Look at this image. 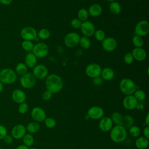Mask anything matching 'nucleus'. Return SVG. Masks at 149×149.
<instances>
[{
    "label": "nucleus",
    "instance_id": "1",
    "mask_svg": "<svg viewBox=\"0 0 149 149\" xmlns=\"http://www.w3.org/2000/svg\"><path fill=\"white\" fill-rule=\"evenodd\" d=\"M45 85L47 90L50 91L52 94H55L59 92L62 89L63 82L61 76L52 73L46 77Z\"/></svg>",
    "mask_w": 149,
    "mask_h": 149
},
{
    "label": "nucleus",
    "instance_id": "2",
    "mask_svg": "<svg viewBox=\"0 0 149 149\" xmlns=\"http://www.w3.org/2000/svg\"><path fill=\"white\" fill-rule=\"evenodd\" d=\"M126 129L122 125H116L111 129L110 138L112 141L116 143H122L126 140Z\"/></svg>",
    "mask_w": 149,
    "mask_h": 149
},
{
    "label": "nucleus",
    "instance_id": "3",
    "mask_svg": "<svg viewBox=\"0 0 149 149\" xmlns=\"http://www.w3.org/2000/svg\"><path fill=\"white\" fill-rule=\"evenodd\" d=\"M119 89L125 95H133L137 90V86L130 78H123L119 82Z\"/></svg>",
    "mask_w": 149,
    "mask_h": 149
},
{
    "label": "nucleus",
    "instance_id": "4",
    "mask_svg": "<svg viewBox=\"0 0 149 149\" xmlns=\"http://www.w3.org/2000/svg\"><path fill=\"white\" fill-rule=\"evenodd\" d=\"M17 79L16 72L10 68H5L0 71V81L2 84H10Z\"/></svg>",
    "mask_w": 149,
    "mask_h": 149
},
{
    "label": "nucleus",
    "instance_id": "5",
    "mask_svg": "<svg viewBox=\"0 0 149 149\" xmlns=\"http://www.w3.org/2000/svg\"><path fill=\"white\" fill-rule=\"evenodd\" d=\"M49 48L48 45L42 42H39L34 44L32 53L37 58H42L45 57L48 54Z\"/></svg>",
    "mask_w": 149,
    "mask_h": 149
},
{
    "label": "nucleus",
    "instance_id": "6",
    "mask_svg": "<svg viewBox=\"0 0 149 149\" xmlns=\"http://www.w3.org/2000/svg\"><path fill=\"white\" fill-rule=\"evenodd\" d=\"M36 83V78L31 73L27 72L21 76L20 79V84L24 88H31L33 87Z\"/></svg>",
    "mask_w": 149,
    "mask_h": 149
},
{
    "label": "nucleus",
    "instance_id": "7",
    "mask_svg": "<svg viewBox=\"0 0 149 149\" xmlns=\"http://www.w3.org/2000/svg\"><path fill=\"white\" fill-rule=\"evenodd\" d=\"M80 36L76 32L68 33L64 38V44L68 48H73L79 45Z\"/></svg>",
    "mask_w": 149,
    "mask_h": 149
},
{
    "label": "nucleus",
    "instance_id": "8",
    "mask_svg": "<svg viewBox=\"0 0 149 149\" xmlns=\"http://www.w3.org/2000/svg\"><path fill=\"white\" fill-rule=\"evenodd\" d=\"M20 36L24 40L32 41L37 38V31L31 26H26L21 30Z\"/></svg>",
    "mask_w": 149,
    "mask_h": 149
},
{
    "label": "nucleus",
    "instance_id": "9",
    "mask_svg": "<svg viewBox=\"0 0 149 149\" xmlns=\"http://www.w3.org/2000/svg\"><path fill=\"white\" fill-rule=\"evenodd\" d=\"M102 68L100 65L96 63H91L87 65L85 68L86 74L92 79L100 76Z\"/></svg>",
    "mask_w": 149,
    "mask_h": 149
},
{
    "label": "nucleus",
    "instance_id": "10",
    "mask_svg": "<svg viewBox=\"0 0 149 149\" xmlns=\"http://www.w3.org/2000/svg\"><path fill=\"white\" fill-rule=\"evenodd\" d=\"M149 33V23L146 20L139 21L135 26L134 33L140 37L147 36Z\"/></svg>",
    "mask_w": 149,
    "mask_h": 149
},
{
    "label": "nucleus",
    "instance_id": "11",
    "mask_svg": "<svg viewBox=\"0 0 149 149\" xmlns=\"http://www.w3.org/2000/svg\"><path fill=\"white\" fill-rule=\"evenodd\" d=\"M33 74L36 79L41 80L45 79L48 75V70L46 66L41 64L36 65L33 70Z\"/></svg>",
    "mask_w": 149,
    "mask_h": 149
},
{
    "label": "nucleus",
    "instance_id": "12",
    "mask_svg": "<svg viewBox=\"0 0 149 149\" xmlns=\"http://www.w3.org/2000/svg\"><path fill=\"white\" fill-rule=\"evenodd\" d=\"M80 29L83 35L87 37L93 36L95 31L94 24L88 20L82 22L81 26Z\"/></svg>",
    "mask_w": 149,
    "mask_h": 149
},
{
    "label": "nucleus",
    "instance_id": "13",
    "mask_svg": "<svg viewBox=\"0 0 149 149\" xmlns=\"http://www.w3.org/2000/svg\"><path fill=\"white\" fill-rule=\"evenodd\" d=\"M101 45L104 50L105 51L112 52L116 49L118 43L114 38L112 37H105L102 41Z\"/></svg>",
    "mask_w": 149,
    "mask_h": 149
},
{
    "label": "nucleus",
    "instance_id": "14",
    "mask_svg": "<svg viewBox=\"0 0 149 149\" xmlns=\"http://www.w3.org/2000/svg\"><path fill=\"white\" fill-rule=\"evenodd\" d=\"M31 116L37 122H43L47 118L45 111L40 107H36L33 108L31 111Z\"/></svg>",
    "mask_w": 149,
    "mask_h": 149
},
{
    "label": "nucleus",
    "instance_id": "15",
    "mask_svg": "<svg viewBox=\"0 0 149 149\" xmlns=\"http://www.w3.org/2000/svg\"><path fill=\"white\" fill-rule=\"evenodd\" d=\"M104 114V112L101 107L99 106H93L88 109L87 115L90 119L98 120L102 118Z\"/></svg>",
    "mask_w": 149,
    "mask_h": 149
},
{
    "label": "nucleus",
    "instance_id": "16",
    "mask_svg": "<svg viewBox=\"0 0 149 149\" xmlns=\"http://www.w3.org/2000/svg\"><path fill=\"white\" fill-rule=\"evenodd\" d=\"M26 128L22 124H17L13 127L11 130V136L15 139H20L26 134Z\"/></svg>",
    "mask_w": 149,
    "mask_h": 149
},
{
    "label": "nucleus",
    "instance_id": "17",
    "mask_svg": "<svg viewBox=\"0 0 149 149\" xmlns=\"http://www.w3.org/2000/svg\"><path fill=\"white\" fill-rule=\"evenodd\" d=\"M138 101L133 95H126L122 101L123 107L127 110H133L136 108Z\"/></svg>",
    "mask_w": 149,
    "mask_h": 149
},
{
    "label": "nucleus",
    "instance_id": "18",
    "mask_svg": "<svg viewBox=\"0 0 149 149\" xmlns=\"http://www.w3.org/2000/svg\"><path fill=\"white\" fill-rule=\"evenodd\" d=\"M98 126L100 129L104 132L111 130L113 127V122L111 118L107 116L102 117L99 122Z\"/></svg>",
    "mask_w": 149,
    "mask_h": 149
},
{
    "label": "nucleus",
    "instance_id": "19",
    "mask_svg": "<svg viewBox=\"0 0 149 149\" xmlns=\"http://www.w3.org/2000/svg\"><path fill=\"white\" fill-rule=\"evenodd\" d=\"M11 97L15 102L20 104L25 102L26 100V94L20 89H15L12 91Z\"/></svg>",
    "mask_w": 149,
    "mask_h": 149
},
{
    "label": "nucleus",
    "instance_id": "20",
    "mask_svg": "<svg viewBox=\"0 0 149 149\" xmlns=\"http://www.w3.org/2000/svg\"><path fill=\"white\" fill-rule=\"evenodd\" d=\"M134 59L137 61H143L147 57V52L142 47L134 48L131 52Z\"/></svg>",
    "mask_w": 149,
    "mask_h": 149
},
{
    "label": "nucleus",
    "instance_id": "21",
    "mask_svg": "<svg viewBox=\"0 0 149 149\" xmlns=\"http://www.w3.org/2000/svg\"><path fill=\"white\" fill-rule=\"evenodd\" d=\"M87 10L89 15L96 17L101 15L102 12V8L101 5L98 3H93L88 7Z\"/></svg>",
    "mask_w": 149,
    "mask_h": 149
},
{
    "label": "nucleus",
    "instance_id": "22",
    "mask_svg": "<svg viewBox=\"0 0 149 149\" xmlns=\"http://www.w3.org/2000/svg\"><path fill=\"white\" fill-rule=\"evenodd\" d=\"M100 76L103 80L109 81L113 79L115 76V72L113 70L109 67H105L102 69Z\"/></svg>",
    "mask_w": 149,
    "mask_h": 149
},
{
    "label": "nucleus",
    "instance_id": "23",
    "mask_svg": "<svg viewBox=\"0 0 149 149\" xmlns=\"http://www.w3.org/2000/svg\"><path fill=\"white\" fill-rule=\"evenodd\" d=\"M37 58L32 52H29L26 55L24 63L27 68H33L37 65Z\"/></svg>",
    "mask_w": 149,
    "mask_h": 149
},
{
    "label": "nucleus",
    "instance_id": "24",
    "mask_svg": "<svg viewBox=\"0 0 149 149\" xmlns=\"http://www.w3.org/2000/svg\"><path fill=\"white\" fill-rule=\"evenodd\" d=\"M135 145L138 149H146L148 146V139L144 136L139 137L136 140Z\"/></svg>",
    "mask_w": 149,
    "mask_h": 149
},
{
    "label": "nucleus",
    "instance_id": "25",
    "mask_svg": "<svg viewBox=\"0 0 149 149\" xmlns=\"http://www.w3.org/2000/svg\"><path fill=\"white\" fill-rule=\"evenodd\" d=\"M109 9L112 14L118 15L122 11V6L119 2L115 1L111 2L109 5Z\"/></svg>",
    "mask_w": 149,
    "mask_h": 149
},
{
    "label": "nucleus",
    "instance_id": "26",
    "mask_svg": "<svg viewBox=\"0 0 149 149\" xmlns=\"http://www.w3.org/2000/svg\"><path fill=\"white\" fill-rule=\"evenodd\" d=\"M133 123H134L133 118L132 116L127 115L123 116L120 125H122L125 129L126 128L129 129L131 126L133 125Z\"/></svg>",
    "mask_w": 149,
    "mask_h": 149
},
{
    "label": "nucleus",
    "instance_id": "27",
    "mask_svg": "<svg viewBox=\"0 0 149 149\" xmlns=\"http://www.w3.org/2000/svg\"><path fill=\"white\" fill-rule=\"evenodd\" d=\"M26 130L30 133H36L40 130V126L38 122L33 121L27 124L26 127Z\"/></svg>",
    "mask_w": 149,
    "mask_h": 149
},
{
    "label": "nucleus",
    "instance_id": "28",
    "mask_svg": "<svg viewBox=\"0 0 149 149\" xmlns=\"http://www.w3.org/2000/svg\"><path fill=\"white\" fill-rule=\"evenodd\" d=\"M22 141L24 145L27 147L31 146L34 142V139L30 133H26L22 137Z\"/></svg>",
    "mask_w": 149,
    "mask_h": 149
},
{
    "label": "nucleus",
    "instance_id": "29",
    "mask_svg": "<svg viewBox=\"0 0 149 149\" xmlns=\"http://www.w3.org/2000/svg\"><path fill=\"white\" fill-rule=\"evenodd\" d=\"M77 16V19H79L81 22H83L87 20L89 17V14L87 9L85 8H81L78 11Z\"/></svg>",
    "mask_w": 149,
    "mask_h": 149
},
{
    "label": "nucleus",
    "instance_id": "30",
    "mask_svg": "<svg viewBox=\"0 0 149 149\" xmlns=\"http://www.w3.org/2000/svg\"><path fill=\"white\" fill-rule=\"evenodd\" d=\"M27 70H28V68L25 65V63L20 62L17 64L15 68V72L16 73L20 76H22L27 72Z\"/></svg>",
    "mask_w": 149,
    "mask_h": 149
},
{
    "label": "nucleus",
    "instance_id": "31",
    "mask_svg": "<svg viewBox=\"0 0 149 149\" xmlns=\"http://www.w3.org/2000/svg\"><path fill=\"white\" fill-rule=\"evenodd\" d=\"M51 36V32L50 31L45 28H43L40 29L38 32H37V37L38 38L41 39V40H47L48 38H49Z\"/></svg>",
    "mask_w": 149,
    "mask_h": 149
},
{
    "label": "nucleus",
    "instance_id": "32",
    "mask_svg": "<svg viewBox=\"0 0 149 149\" xmlns=\"http://www.w3.org/2000/svg\"><path fill=\"white\" fill-rule=\"evenodd\" d=\"M79 44L83 49H87L90 47L91 41L88 38V37L83 36L82 37H80Z\"/></svg>",
    "mask_w": 149,
    "mask_h": 149
},
{
    "label": "nucleus",
    "instance_id": "33",
    "mask_svg": "<svg viewBox=\"0 0 149 149\" xmlns=\"http://www.w3.org/2000/svg\"><path fill=\"white\" fill-rule=\"evenodd\" d=\"M132 43L133 45L135 47V48H140L142 47L144 45V40L142 38V37L139 36L137 35H134L132 37Z\"/></svg>",
    "mask_w": 149,
    "mask_h": 149
},
{
    "label": "nucleus",
    "instance_id": "34",
    "mask_svg": "<svg viewBox=\"0 0 149 149\" xmlns=\"http://www.w3.org/2000/svg\"><path fill=\"white\" fill-rule=\"evenodd\" d=\"M133 95L138 102H143L146 97L145 92L141 89H137L133 93Z\"/></svg>",
    "mask_w": 149,
    "mask_h": 149
},
{
    "label": "nucleus",
    "instance_id": "35",
    "mask_svg": "<svg viewBox=\"0 0 149 149\" xmlns=\"http://www.w3.org/2000/svg\"><path fill=\"white\" fill-rule=\"evenodd\" d=\"M123 116L119 112H114L111 116V119L112 120V122L115 123L116 125H121L122 120Z\"/></svg>",
    "mask_w": 149,
    "mask_h": 149
},
{
    "label": "nucleus",
    "instance_id": "36",
    "mask_svg": "<svg viewBox=\"0 0 149 149\" xmlns=\"http://www.w3.org/2000/svg\"><path fill=\"white\" fill-rule=\"evenodd\" d=\"M34 46V44L31 41L23 40L21 44V47L22 49L26 51L30 52L32 51Z\"/></svg>",
    "mask_w": 149,
    "mask_h": 149
},
{
    "label": "nucleus",
    "instance_id": "37",
    "mask_svg": "<svg viewBox=\"0 0 149 149\" xmlns=\"http://www.w3.org/2000/svg\"><path fill=\"white\" fill-rule=\"evenodd\" d=\"M94 35V37H95V40L98 41L102 42L105 38V33L104 31L101 29L95 30Z\"/></svg>",
    "mask_w": 149,
    "mask_h": 149
},
{
    "label": "nucleus",
    "instance_id": "38",
    "mask_svg": "<svg viewBox=\"0 0 149 149\" xmlns=\"http://www.w3.org/2000/svg\"><path fill=\"white\" fill-rule=\"evenodd\" d=\"M129 133L130 134L131 136L133 137H137L140 136L141 131H140V129L137 126H134L133 125L132 126H131L129 128Z\"/></svg>",
    "mask_w": 149,
    "mask_h": 149
},
{
    "label": "nucleus",
    "instance_id": "39",
    "mask_svg": "<svg viewBox=\"0 0 149 149\" xmlns=\"http://www.w3.org/2000/svg\"><path fill=\"white\" fill-rule=\"evenodd\" d=\"M44 123L47 127L49 129H52L56 126V120L52 118L48 117L45 119Z\"/></svg>",
    "mask_w": 149,
    "mask_h": 149
},
{
    "label": "nucleus",
    "instance_id": "40",
    "mask_svg": "<svg viewBox=\"0 0 149 149\" xmlns=\"http://www.w3.org/2000/svg\"><path fill=\"white\" fill-rule=\"evenodd\" d=\"M134 58L130 52H128L125 54L123 57L124 62L127 65L132 64L134 61Z\"/></svg>",
    "mask_w": 149,
    "mask_h": 149
},
{
    "label": "nucleus",
    "instance_id": "41",
    "mask_svg": "<svg viewBox=\"0 0 149 149\" xmlns=\"http://www.w3.org/2000/svg\"><path fill=\"white\" fill-rule=\"evenodd\" d=\"M29 110V105L28 104L24 102L19 104L18 107V112L21 114H25Z\"/></svg>",
    "mask_w": 149,
    "mask_h": 149
},
{
    "label": "nucleus",
    "instance_id": "42",
    "mask_svg": "<svg viewBox=\"0 0 149 149\" xmlns=\"http://www.w3.org/2000/svg\"><path fill=\"white\" fill-rule=\"evenodd\" d=\"M82 24V22H81L79 19H78L77 18H75L72 19L70 21V25L71 26L76 29H80L81 26Z\"/></svg>",
    "mask_w": 149,
    "mask_h": 149
},
{
    "label": "nucleus",
    "instance_id": "43",
    "mask_svg": "<svg viewBox=\"0 0 149 149\" xmlns=\"http://www.w3.org/2000/svg\"><path fill=\"white\" fill-rule=\"evenodd\" d=\"M7 129L5 126L0 125V140H3V139L7 135Z\"/></svg>",
    "mask_w": 149,
    "mask_h": 149
},
{
    "label": "nucleus",
    "instance_id": "44",
    "mask_svg": "<svg viewBox=\"0 0 149 149\" xmlns=\"http://www.w3.org/2000/svg\"><path fill=\"white\" fill-rule=\"evenodd\" d=\"M52 96V94L48 91V90H45L43 92V93L42 94V98L44 100V101H48L49 100Z\"/></svg>",
    "mask_w": 149,
    "mask_h": 149
},
{
    "label": "nucleus",
    "instance_id": "45",
    "mask_svg": "<svg viewBox=\"0 0 149 149\" xmlns=\"http://www.w3.org/2000/svg\"><path fill=\"white\" fill-rule=\"evenodd\" d=\"M103 79L101 76H98L93 79V83L96 86H100L103 83Z\"/></svg>",
    "mask_w": 149,
    "mask_h": 149
},
{
    "label": "nucleus",
    "instance_id": "46",
    "mask_svg": "<svg viewBox=\"0 0 149 149\" xmlns=\"http://www.w3.org/2000/svg\"><path fill=\"white\" fill-rule=\"evenodd\" d=\"M4 142L6 144H10V143H12L13 141V137H12L11 135H6L3 139Z\"/></svg>",
    "mask_w": 149,
    "mask_h": 149
},
{
    "label": "nucleus",
    "instance_id": "47",
    "mask_svg": "<svg viewBox=\"0 0 149 149\" xmlns=\"http://www.w3.org/2000/svg\"><path fill=\"white\" fill-rule=\"evenodd\" d=\"M145 105L144 104V103L143 102H138L136 106V108L138 110V111H142L144 109Z\"/></svg>",
    "mask_w": 149,
    "mask_h": 149
},
{
    "label": "nucleus",
    "instance_id": "48",
    "mask_svg": "<svg viewBox=\"0 0 149 149\" xmlns=\"http://www.w3.org/2000/svg\"><path fill=\"white\" fill-rule=\"evenodd\" d=\"M143 134L144 137H145L147 139H149V127L146 126L143 129Z\"/></svg>",
    "mask_w": 149,
    "mask_h": 149
},
{
    "label": "nucleus",
    "instance_id": "49",
    "mask_svg": "<svg viewBox=\"0 0 149 149\" xmlns=\"http://www.w3.org/2000/svg\"><path fill=\"white\" fill-rule=\"evenodd\" d=\"M13 0H0L1 3L4 5H9L12 2Z\"/></svg>",
    "mask_w": 149,
    "mask_h": 149
},
{
    "label": "nucleus",
    "instance_id": "50",
    "mask_svg": "<svg viewBox=\"0 0 149 149\" xmlns=\"http://www.w3.org/2000/svg\"><path fill=\"white\" fill-rule=\"evenodd\" d=\"M144 122L147 126H149V113H147V114L146 116V118L144 119Z\"/></svg>",
    "mask_w": 149,
    "mask_h": 149
},
{
    "label": "nucleus",
    "instance_id": "51",
    "mask_svg": "<svg viewBox=\"0 0 149 149\" xmlns=\"http://www.w3.org/2000/svg\"><path fill=\"white\" fill-rule=\"evenodd\" d=\"M16 149H29V147L26 146L24 144H20L19 146H18Z\"/></svg>",
    "mask_w": 149,
    "mask_h": 149
},
{
    "label": "nucleus",
    "instance_id": "52",
    "mask_svg": "<svg viewBox=\"0 0 149 149\" xmlns=\"http://www.w3.org/2000/svg\"><path fill=\"white\" fill-rule=\"evenodd\" d=\"M3 90V84L0 81V93H1Z\"/></svg>",
    "mask_w": 149,
    "mask_h": 149
},
{
    "label": "nucleus",
    "instance_id": "53",
    "mask_svg": "<svg viewBox=\"0 0 149 149\" xmlns=\"http://www.w3.org/2000/svg\"><path fill=\"white\" fill-rule=\"evenodd\" d=\"M107 1H108L109 2H112V1H115V0H107Z\"/></svg>",
    "mask_w": 149,
    "mask_h": 149
},
{
    "label": "nucleus",
    "instance_id": "54",
    "mask_svg": "<svg viewBox=\"0 0 149 149\" xmlns=\"http://www.w3.org/2000/svg\"><path fill=\"white\" fill-rule=\"evenodd\" d=\"M29 149H37V148H36L35 147H32V148H29Z\"/></svg>",
    "mask_w": 149,
    "mask_h": 149
},
{
    "label": "nucleus",
    "instance_id": "55",
    "mask_svg": "<svg viewBox=\"0 0 149 149\" xmlns=\"http://www.w3.org/2000/svg\"><path fill=\"white\" fill-rule=\"evenodd\" d=\"M0 149H2V148H0Z\"/></svg>",
    "mask_w": 149,
    "mask_h": 149
}]
</instances>
